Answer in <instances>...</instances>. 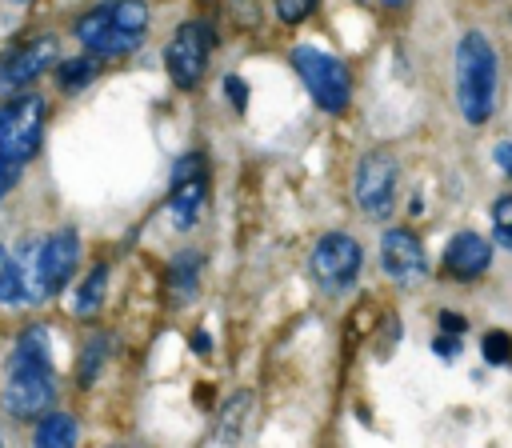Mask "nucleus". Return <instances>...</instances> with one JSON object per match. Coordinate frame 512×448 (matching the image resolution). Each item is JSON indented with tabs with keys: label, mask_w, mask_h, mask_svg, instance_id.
Instances as JSON below:
<instances>
[{
	"label": "nucleus",
	"mask_w": 512,
	"mask_h": 448,
	"mask_svg": "<svg viewBox=\"0 0 512 448\" xmlns=\"http://www.w3.org/2000/svg\"><path fill=\"white\" fill-rule=\"evenodd\" d=\"M492 160L500 164V172L512 180V140H500L496 148H492Z\"/></svg>",
	"instance_id": "nucleus-30"
},
{
	"label": "nucleus",
	"mask_w": 512,
	"mask_h": 448,
	"mask_svg": "<svg viewBox=\"0 0 512 448\" xmlns=\"http://www.w3.org/2000/svg\"><path fill=\"white\" fill-rule=\"evenodd\" d=\"M292 68L296 76L304 80V88L312 92V100L324 108V112H344L348 100H352V76L348 68L332 56V52H320V48H292Z\"/></svg>",
	"instance_id": "nucleus-2"
},
{
	"label": "nucleus",
	"mask_w": 512,
	"mask_h": 448,
	"mask_svg": "<svg viewBox=\"0 0 512 448\" xmlns=\"http://www.w3.org/2000/svg\"><path fill=\"white\" fill-rule=\"evenodd\" d=\"M248 412H252V392H236V396L224 404V412H220V432H212V444L236 440L240 428H244V420H248Z\"/></svg>",
	"instance_id": "nucleus-17"
},
{
	"label": "nucleus",
	"mask_w": 512,
	"mask_h": 448,
	"mask_svg": "<svg viewBox=\"0 0 512 448\" xmlns=\"http://www.w3.org/2000/svg\"><path fill=\"white\" fill-rule=\"evenodd\" d=\"M16 176H20V164L0 152V196H8V188L16 184Z\"/></svg>",
	"instance_id": "nucleus-29"
},
{
	"label": "nucleus",
	"mask_w": 512,
	"mask_h": 448,
	"mask_svg": "<svg viewBox=\"0 0 512 448\" xmlns=\"http://www.w3.org/2000/svg\"><path fill=\"white\" fill-rule=\"evenodd\" d=\"M40 132H44V100L24 92L16 100H8L0 108V152L16 164L32 160L40 148Z\"/></svg>",
	"instance_id": "nucleus-5"
},
{
	"label": "nucleus",
	"mask_w": 512,
	"mask_h": 448,
	"mask_svg": "<svg viewBox=\"0 0 512 448\" xmlns=\"http://www.w3.org/2000/svg\"><path fill=\"white\" fill-rule=\"evenodd\" d=\"M492 264V248L480 232H456L444 244V272L452 280H476L480 272H488Z\"/></svg>",
	"instance_id": "nucleus-12"
},
{
	"label": "nucleus",
	"mask_w": 512,
	"mask_h": 448,
	"mask_svg": "<svg viewBox=\"0 0 512 448\" xmlns=\"http://www.w3.org/2000/svg\"><path fill=\"white\" fill-rule=\"evenodd\" d=\"M224 92L232 96V108L244 112V104H248V88H244V80H240V76H228V80H224Z\"/></svg>",
	"instance_id": "nucleus-28"
},
{
	"label": "nucleus",
	"mask_w": 512,
	"mask_h": 448,
	"mask_svg": "<svg viewBox=\"0 0 512 448\" xmlns=\"http://www.w3.org/2000/svg\"><path fill=\"white\" fill-rule=\"evenodd\" d=\"M56 56H60L56 36H36L32 44L16 48L12 56H4V60H0V92H16V88L32 84L44 68H52V64H56Z\"/></svg>",
	"instance_id": "nucleus-10"
},
{
	"label": "nucleus",
	"mask_w": 512,
	"mask_h": 448,
	"mask_svg": "<svg viewBox=\"0 0 512 448\" xmlns=\"http://www.w3.org/2000/svg\"><path fill=\"white\" fill-rule=\"evenodd\" d=\"M500 60L484 32H464L456 40V104L468 124H484L496 112Z\"/></svg>",
	"instance_id": "nucleus-1"
},
{
	"label": "nucleus",
	"mask_w": 512,
	"mask_h": 448,
	"mask_svg": "<svg viewBox=\"0 0 512 448\" xmlns=\"http://www.w3.org/2000/svg\"><path fill=\"white\" fill-rule=\"evenodd\" d=\"M484 360L496 364V368H508L512 364V336L508 332H488L484 336Z\"/></svg>",
	"instance_id": "nucleus-24"
},
{
	"label": "nucleus",
	"mask_w": 512,
	"mask_h": 448,
	"mask_svg": "<svg viewBox=\"0 0 512 448\" xmlns=\"http://www.w3.org/2000/svg\"><path fill=\"white\" fill-rule=\"evenodd\" d=\"M192 344H196V352H208V336H204V332H196Z\"/></svg>",
	"instance_id": "nucleus-33"
},
{
	"label": "nucleus",
	"mask_w": 512,
	"mask_h": 448,
	"mask_svg": "<svg viewBox=\"0 0 512 448\" xmlns=\"http://www.w3.org/2000/svg\"><path fill=\"white\" fill-rule=\"evenodd\" d=\"M312 8H316V0H276V16H280L284 24H300V20H308Z\"/></svg>",
	"instance_id": "nucleus-26"
},
{
	"label": "nucleus",
	"mask_w": 512,
	"mask_h": 448,
	"mask_svg": "<svg viewBox=\"0 0 512 448\" xmlns=\"http://www.w3.org/2000/svg\"><path fill=\"white\" fill-rule=\"evenodd\" d=\"M308 268H312L316 284L328 296H340V292H348L356 284V276L364 268V252H360V244L348 232H328V236L316 240Z\"/></svg>",
	"instance_id": "nucleus-4"
},
{
	"label": "nucleus",
	"mask_w": 512,
	"mask_h": 448,
	"mask_svg": "<svg viewBox=\"0 0 512 448\" xmlns=\"http://www.w3.org/2000/svg\"><path fill=\"white\" fill-rule=\"evenodd\" d=\"M384 4H388V8H400V4H408V0H384Z\"/></svg>",
	"instance_id": "nucleus-34"
},
{
	"label": "nucleus",
	"mask_w": 512,
	"mask_h": 448,
	"mask_svg": "<svg viewBox=\"0 0 512 448\" xmlns=\"http://www.w3.org/2000/svg\"><path fill=\"white\" fill-rule=\"evenodd\" d=\"M492 236L500 248L512 252V196H496L492 204Z\"/></svg>",
	"instance_id": "nucleus-23"
},
{
	"label": "nucleus",
	"mask_w": 512,
	"mask_h": 448,
	"mask_svg": "<svg viewBox=\"0 0 512 448\" xmlns=\"http://www.w3.org/2000/svg\"><path fill=\"white\" fill-rule=\"evenodd\" d=\"M36 444L40 448H64V444H76V420L68 412H52L36 424Z\"/></svg>",
	"instance_id": "nucleus-16"
},
{
	"label": "nucleus",
	"mask_w": 512,
	"mask_h": 448,
	"mask_svg": "<svg viewBox=\"0 0 512 448\" xmlns=\"http://www.w3.org/2000/svg\"><path fill=\"white\" fill-rule=\"evenodd\" d=\"M440 328L452 332V336H464V332H468V320L456 316V312H440Z\"/></svg>",
	"instance_id": "nucleus-31"
},
{
	"label": "nucleus",
	"mask_w": 512,
	"mask_h": 448,
	"mask_svg": "<svg viewBox=\"0 0 512 448\" xmlns=\"http://www.w3.org/2000/svg\"><path fill=\"white\" fill-rule=\"evenodd\" d=\"M24 272L20 260H12V252L0 244V304H24Z\"/></svg>",
	"instance_id": "nucleus-19"
},
{
	"label": "nucleus",
	"mask_w": 512,
	"mask_h": 448,
	"mask_svg": "<svg viewBox=\"0 0 512 448\" xmlns=\"http://www.w3.org/2000/svg\"><path fill=\"white\" fill-rule=\"evenodd\" d=\"M72 36H76L88 52H96V56H124V52L140 48V40H144L140 32L120 28V24L112 20V8H108V4H100V8L84 12V16L76 20Z\"/></svg>",
	"instance_id": "nucleus-8"
},
{
	"label": "nucleus",
	"mask_w": 512,
	"mask_h": 448,
	"mask_svg": "<svg viewBox=\"0 0 512 448\" xmlns=\"http://www.w3.org/2000/svg\"><path fill=\"white\" fill-rule=\"evenodd\" d=\"M212 44H216V32L204 20H188V24L176 28V36L168 40V52H164V64H168V76H172L176 88H196L200 84Z\"/></svg>",
	"instance_id": "nucleus-6"
},
{
	"label": "nucleus",
	"mask_w": 512,
	"mask_h": 448,
	"mask_svg": "<svg viewBox=\"0 0 512 448\" xmlns=\"http://www.w3.org/2000/svg\"><path fill=\"white\" fill-rule=\"evenodd\" d=\"M56 396V376H52V360H36L24 356L20 348L8 356V384H4V408L12 416H36L52 404Z\"/></svg>",
	"instance_id": "nucleus-3"
},
{
	"label": "nucleus",
	"mask_w": 512,
	"mask_h": 448,
	"mask_svg": "<svg viewBox=\"0 0 512 448\" xmlns=\"http://www.w3.org/2000/svg\"><path fill=\"white\" fill-rule=\"evenodd\" d=\"M380 268L396 284H420L428 276L424 244L408 228H388L384 240H380Z\"/></svg>",
	"instance_id": "nucleus-9"
},
{
	"label": "nucleus",
	"mask_w": 512,
	"mask_h": 448,
	"mask_svg": "<svg viewBox=\"0 0 512 448\" xmlns=\"http://www.w3.org/2000/svg\"><path fill=\"white\" fill-rule=\"evenodd\" d=\"M352 196H356V204H360L364 216L384 220L396 208V160L388 152H368L356 164Z\"/></svg>",
	"instance_id": "nucleus-7"
},
{
	"label": "nucleus",
	"mask_w": 512,
	"mask_h": 448,
	"mask_svg": "<svg viewBox=\"0 0 512 448\" xmlns=\"http://www.w3.org/2000/svg\"><path fill=\"white\" fill-rule=\"evenodd\" d=\"M96 52L92 56H72V60H60L56 64V84L64 88V92H76V88H84L92 76H96Z\"/></svg>",
	"instance_id": "nucleus-18"
},
{
	"label": "nucleus",
	"mask_w": 512,
	"mask_h": 448,
	"mask_svg": "<svg viewBox=\"0 0 512 448\" xmlns=\"http://www.w3.org/2000/svg\"><path fill=\"white\" fill-rule=\"evenodd\" d=\"M204 192H208L204 172H200V176H192V180H184V184H172L168 216H172V224H176L180 232H188V228L196 224V216H200V208H204Z\"/></svg>",
	"instance_id": "nucleus-13"
},
{
	"label": "nucleus",
	"mask_w": 512,
	"mask_h": 448,
	"mask_svg": "<svg viewBox=\"0 0 512 448\" xmlns=\"http://www.w3.org/2000/svg\"><path fill=\"white\" fill-rule=\"evenodd\" d=\"M200 164H204V156H200V152H192V156H180V164H176V172H172V184H184V180L200 176Z\"/></svg>",
	"instance_id": "nucleus-27"
},
{
	"label": "nucleus",
	"mask_w": 512,
	"mask_h": 448,
	"mask_svg": "<svg viewBox=\"0 0 512 448\" xmlns=\"http://www.w3.org/2000/svg\"><path fill=\"white\" fill-rule=\"evenodd\" d=\"M76 260H80V240H76L72 228H60V232H52V236L44 240V248H40V268H44V288H48V296L68 288V280H72V272H76Z\"/></svg>",
	"instance_id": "nucleus-11"
},
{
	"label": "nucleus",
	"mask_w": 512,
	"mask_h": 448,
	"mask_svg": "<svg viewBox=\"0 0 512 448\" xmlns=\"http://www.w3.org/2000/svg\"><path fill=\"white\" fill-rule=\"evenodd\" d=\"M104 356H108V336H92V340L84 344V356H80V372H76L80 388H88V384L100 376V368H104Z\"/></svg>",
	"instance_id": "nucleus-21"
},
{
	"label": "nucleus",
	"mask_w": 512,
	"mask_h": 448,
	"mask_svg": "<svg viewBox=\"0 0 512 448\" xmlns=\"http://www.w3.org/2000/svg\"><path fill=\"white\" fill-rule=\"evenodd\" d=\"M168 288H172V296H176L180 304L196 296V288H200V256H196V252H180V256L172 260V268H168Z\"/></svg>",
	"instance_id": "nucleus-14"
},
{
	"label": "nucleus",
	"mask_w": 512,
	"mask_h": 448,
	"mask_svg": "<svg viewBox=\"0 0 512 448\" xmlns=\"http://www.w3.org/2000/svg\"><path fill=\"white\" fill-rule=\"evenodd\" d=\"M8 4H28V0H8Z\"/></svg>",
	"instance_id": "nucleus-35"
},
{
	"label": "nucleus",
	"mask_w": 512,
	"mask_h": 448,
	"mask_svg": "<svg viewBox=\"0 0 512 448\" xmlns=\"http://www.w3.org/2000/svg\"><path fill=\"white\" fill-rule=\"evenodd\" d=\"M108 8H112V20H116L120 28L144 32V24H148V4H144V0H112Z\"/></svg>",
	"instance_id": "nucleus-22"
},
{
	"label": "nucleus",
	"mask_w": 512,
	"mask_h": 448,
	"mask_svg": "<svg viewBox=\"0 0 512 448\" xmlns=\"http://www.w3.org/2000/svg\"><path fill=\"white\" fill-rule=\"evenodd\" d=\"M432 348H436L444 360H452V356L460 352V336H452V332H448V336H436V344H432Z\"/></svg>",
	"instance_id": "nucleus-32"
},
{
	"label": "nucleus",
	"mask_w": 512,
	"mask_h": 448,
	"mask_svg": "<svg viewBox=\"0 0 512 448\" xmlns=\"http://www.w3.org/2000/svg\"><path fill=\"white\" fill-rule=\"evenodd\" d=\"M24 356H36V360H48V332L40 328V324H32L24 336H20V344H16Z\"/></svg>",
	"instance_id": "nucleus-25"
},
{
	"label": "nucleus",
	"mask_w": 512,
	"mask_h": 448,
	"mask_svg": "<svg viewBox=\"0 0 512 448\" xmlns=\"http://www.w3.org/2000/svg\"><path fill=\"white\" fill-rule=\"evenodd\" d=\"M40 248H44V240H24L20 244V272H24V296L28 300H44L48 296L44 268H40Z\"/></svg>",
	"instance_id": "nucleus-15"
},
{
	"label": "nucleus",
	"mask_w": 512,
	"mask_h": 448,
	"mask_svg": "<svg viewBox=\"0 0 512 448\" xmlns=\"http://www.w3.org/2000/svg\"><path fill=\"white\" fill-rule=\"evenodd\" d=\"M104 288H108V268L100 264V268H92L88 280L80 284V292H76V312H80V316H92V312L104 304Z\"/></svg>",
	"instance_id": "nucleus-20"
}]
</instances>
